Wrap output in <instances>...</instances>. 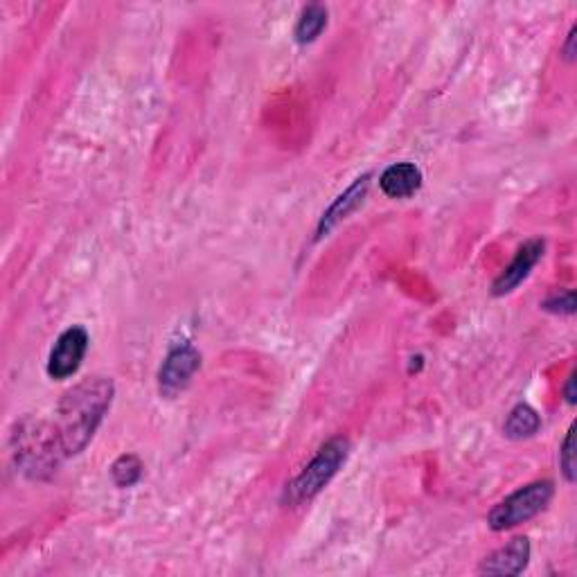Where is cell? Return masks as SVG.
<instances>
[{"mask_svg":"<svg viewBox=\"0 0 577 577\" xmlns=\"http://www.w3.org/2000/svg\"><path fill=\"white\" fill-rule=\"evenodd\" d=\"M553 494L555 487L550 481L530 483L521 487V490L512 492L508 499H503L499 505H494L490 517H487V523H490V528L496 532L521 526V523L537 517L541 510H546Z\"/></svg>","mask_w":577,"mask_h":577,"instance_id":"cell-4","label":"cell"},{"mask_svg":"<svg viewBox=\"0 0 577 577\" xmlns=\"http://www.w3.org/2000/svg\"><path fill=\"white\" fill-rule=\"evenodd\" d=\"M550 314H559V316H571L575 314V294L571 289L562 291V294H555L550 296L548 300H544V305H541Z\"/></svg>","mask_w":577,"mask_h":577,"instance_id":"cell-14","label":"cell"},{"mask_svg":"<svg viewBox=\"0 0 577 577\" xmlns=\"http://www.w3.org/2000/svg\"><path fill=\"white\" fill-rule=\"evenodd\" d=\"M14 458L23 474L30 478H46L64 460V449L55 424L43 420H23L14 433Z\"/></svg>","mask_w":577,"mask_h":577,"instance_id":"cell-2","label":"cell"},{"mask_svg":"<svg viewBox=\"0 0 577 577\" xmlns=\"http://www.w3.org/2000/svg\"><path fill=\"white\" fill-rule=\"evenodd\" d=\"M541 426V417L535 411V408L528 404H517L510 411L508 420H505V436L510 440H523V438H532L539 431Z\"/></svg>","mask_w":577,"mask_h":577,"instance_id":"cell-11","label":"cell"},{"mask_svg":"<svg viewBox=\"0 0 577 577\" xmlns=\"http://www.w3.org/2000/svg\"><path fill=\"white\" fill-rule=\"evenodd\" d=\"M530 539L517 537L485 559L478 571L485 575H519L528 566Z\"/></svg>","mask_w":577,"mask_h":577,"instance_id":"cell-8","label":"cell"},{"mask_svg":"<svg viewBox=\"0 0 577 577\" xmlns=\"http://www.w3.org/2000/svg\"><path fill=\"white\" fill-rule=\"evenodd\" d=\"M564 55L568 61H573L575 59V28L568 32V41H566V46H564Z\"/></svg>","mask_w":577,"mask_h":577,"instance_id":"cell-17","label":"cell"},{"mask_svg":"<svg viewBox=\"0 0 577 577\" xmlns=\"http://www.w3.org/2000/svg\"><path fill=\"white\" fill-rule=\"evenodd\" d=\"M564 395H566V402H568V404H571V406H573V404H575V397H577V395H575V372H573V375H571V377H568V381H566V388H564Z\"/></svg>","mask_w":577,"mask_h":577,"instance_id":"cell-16","label":"cell"},{"mask_svg":"<svg viewBox=\"0 0 577 577\" xmlns=\"http://www.w3.org/2000/svg\"><path fill=\"white\" fill-rule=\"evenodd\" d=\"M113 381L106 377H91L66 390L57 406V436L64 456H77L93 440L97 426L109 413L113 402Z\"/></svg>","mask_w":577,"mask_h":577,"instance_id":"cell-1","label":"cell"},{"mask_svg":"<svg viewBox=\"0 0 577 577\" xmlns=\"http://www.w3.org/2000/svg\"><path fill=\"white\" fill-rule=\"evenodd\" d=\"M142 469L138 456L124 454L111 465V478L118 487H133L142 478Z\"/></svg>","mask_w":577,"mask_h":577,"instance_id":"cell-13","label":"cell"},{"mask_svg":"<svg viewBox=\"0 0 577 577\" xmlns=\"http://www.w3.org/2000/svg\"><path fill=\"white\" fill-rule=\"evenodd\" d=\"M368 179H370L368 174L363 176V179H357V183H354L348 192L341 194V197L334 201V206L325 212L321 226H318V237H323V233H327V230H332L336 224H339L341 219L348 217L350 212L359 206V203L363 201V197H366Z\"/></svg>","mask_w":577,"mask_h":577,"instance_id":"cell-10","label":"cell"},{"mask_svg":"<svg viewBox=\"0 0 577 577\" xmlns=\"http://www.w3.org/2000/svg\"><path fill=\"white\" fill-rule=\"evenodd\" d=\"M544 255V242L541 239H530V242L523 244L510 266H505V271L494 280L492 284V294L494 296H508L512 294L519 284L528 278L530 271L535 269V264Z\"/></svg>","mask_w":577,"mask_h":577,"instance_id":"cell-7","label":"cell"},{"mask_svg":"<svg viewBox=\"0 0 577 577\" xmlns=\"http://www.w3.org/2000/svg\"><path fill=\"white\" fill-rule=\"evenodd\" d=\"M327 28V10L323 5H307L303 12H300V19L296 23V41L298 43H303V46H307V43H312L316 41L318 37H321V32Z\"/></svg>","mask_w":577,"mask_h":577,"instance_id":"cell-12","label":"cell"},{"mask_svg":"<svg viewBox=\"0 0 577 577\" xmlns=\"http://www.w3.org/2000/svg\"><path fill=\"white\" fill-rule=\"evenodd\" d=\"M88 350V332L84 327H68L66 332H61L57 343L52 345L50 357H48V375L52 379H68L82 366Z\"/></svg>","mask_w":577,"mask_h":577,"instance_id":"cell-5","label":"cell"},{"mask_svg":"<svg viewBox=\"0 0 577 577\" xmlns=\"http://www.w3.org/2000/svg\"><path fill=\"white\" fill-rule=\"evenodd\" d=\"M350 456V440L343 436H336L327 440L325 445L318 449V454L312 458L303 472H300L294 481L287 483L282 494V503L298 508L307 501H312L314 496L321 494L332 478L339 474V469L345 465V460Z\"/></svg>","mask_w":577,"mask_h":577,"instance_id":"cell-3","label":"cell"},{"mask_svg":"<svg viewBox=\"0 0 577 577\" xmlns=\"http://www.w3.org/2000/svg\"><path fill=\"white\" fill-rule=\"evenodd\" d=\"M559 467H562L564 478L568 483L575 481V451H573V429L566 433L562 451H559Z\"/></svg>","mask_w":577,"mask_h":577,"instance_id":"cell-15","label":"cell"},{"mask_svg":"<svg viewBox=\"0 0 577 577\" xmlns=\"http://www.w3.org/2000/svg\"><path fill=\"white\" fill-rule=\"evenodd\" d=\"M379 188L388 199H408L422 188V172L413 163H395L379 176Z\"/></svg>","mask_w":577,"mask_h":577,"instance_id":"cell-9","label":"cell"},{"mask_svg":"<svg viewBox=\"0 0 577 577\" xmlns=\"http://www.w3.org/2000/svg\"><path fill=\"white\" fill-rule=\"evenodd\" d=\"M201 366V354L192 348V345H176L174 350L167 354L161 372H158V386L165 397L179 395L181 390L188 388L194 377V372Z\"/></svg>","mask_w":577,"mask_h":577,"instance_id":"cell-6","label":"cell"}]
</instances>
